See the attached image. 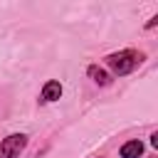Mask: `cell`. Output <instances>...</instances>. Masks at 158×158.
I'll return each mask as SVG.
<instances>
[{
    "instance_id": "cell-1",
    "label": "cell",
    "mask_w": 158,
    "mask_h": 158,
    "mask_svg": "<svg viewBox=\"0 0 158 158\" xmlns=\"http://www.w3.org/2000/svg\"><path fill=\"white\" fill-rule=\"evenodd\" d=\"M143 59H146V54L138 52V49H118V52H111V54L104 57L106 67H109L116 77L131 74L133 69H138V67L143 64Z\"/></svg>"
},
{
    "instance_id": "cell-2",
    "label": "cell",
    "mask_w": 158,
    "mask_h": 158,
    "mask_svg": "<svg viewBox=\"0 0 158 158\" xmlns=\"http://www.w3.org/2000/svg\"><path fill=\"white\" fill-rule=\"evenodd\" d=\"M27 148V133H10L0 141V158H17Z\"/></svg>"
},
{
    "instance_id": "cell-3",
    "label": "cell",
    "mask_w": 158,
    "mask_h": 158,
    "mask_svg": "<svg viewBox=\"0 0 158 158\" xmlns=\"http://www.w3.org/2000/svg\"><path fill=\"white\" fill-rule=\"evenodd\" d=\"M62 94H64L62 81H57V79H47V81H44V86H42V101H44V104L59 101V99H62Z\"/></svg>"
},
{
    "instance_id": "cell-4",
    "label": "cell",
    "mask_w": 158,
    "mask_h": 158,
    "mask_svg": "<svg viewBox=\"0 0 158 158\" xmlns=\"http://www.w3.org/2000/svg\"><path fill=\"white\" fill-rule=\"evenodd\" d=\"M86 74H89V79H91L94 84H99V86H109V84H111V74H109L104 67H99V64H89V67H86Z\"/></svg>"
},
{
    "instance_id": "cell-5",
    "label": "cell",
    "mask_w": 158,
    "mask_h": 158,
    "mask_svg": "<svg viewBox=\"0 0 158 158\" xmlns=\"http://www.w3.org/2000/svg\"><path fill=\"white\" fill-rule=\"evenodd\" d=\"M118 156H121V158H141V156H143V143H141L138 138H131V141H126V143L121 146Z\"/></svg>"
},
{
    "instance_id": "cell-6",
    "label": "cell",
    "mask_w": 158,
    "mask_h": 158,
    "mask_svg": "<svg viewBox=\"0 0 158 158\" xmlns=\"http://www.w3.org/2000/svg\"><path fill=\"white\" fill-rule=\"evenodd\" d=\"M156 22H158V15H153V17L146 22V30H153V27H156Z\"/></svg>"
},
{
    "instance_id": "cell-7",
    "label": "cell",
    "mask_w": 158,
    "mask_h": 158,
    "mask_svg": "<svg viewBox=\"0 0 158 158\" xmlns=\"http://www.w3.org/2000/svg\"><path fill=\"white\" fill-rule=\"evenodd\" d=\"M151 146H153V148H158V133H156V131L151 133Z\"/></svg>"
}]
</instances>
